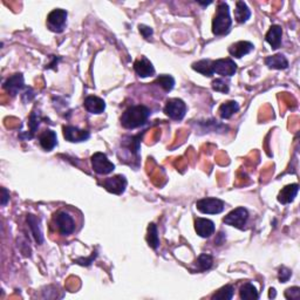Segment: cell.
<instances>
[{
  "label": "cell",
  "instance_id": "obj_1",
  "mask_svg": "<svg viewBox=\"0 0 300 300\" xmlns=\"http://www.w3.org/2000/svg\"><path fill=\"white\" fill-rule=\"evenodd\" d=\"M150 109L143 104H137L128 108L121 116V125L127 129H135L143 125L148 121Z\"/></svg>",
  "mask_w": 300,
  "mask_h": 300
},
{
  "label": "cell",
  "instance_id": "obj_2",
  "mask_svg": "<svg viewBox=\"0 0 300 300\" xmlns=\"http://www.w3.org/2000/svg\"><path fill=\"white\" fill-rule=\"evenodd\" d=\"M232 25V19L230 17V8L226 2H218L217 10L214 20H212V33L215 35L226 34Z\"/></svg>",
  "mask_w": 300,
  "mask_h": 300
},
{
  "label": "cell",
  "instance_id": "obj_3",
  "mask_svg": "<svg viewBox=\"0 0 300 300\" xmlns=\"http://www.w3.org/2000/svg\"><path fill=\"white\" fill-rule=\"evenodd\" d=\"M164 113L170 119L175 120V121H181L184 119L185 113H187V104L181 99H170L164 107Z\"/></svg>",
  "mask_w": 300,
  "mask_h": 300
},
{
  "label": "cell",
  "instance_id": "obj_4",
  "mask_svg": "<svg viewBox=\"0 0 300 300\" xmlns=\"http://www.w3.org/2000/svg\"><path fill=\"white\" fill-rule=\"evenodd\" d=\"M54 224L62 236H70L75 231V223L73 217L65 211H60L54 216Z\"/></svg>",
  "mask_w": 300,
  "mask_h": 300
},
{
  "label": "cell",
  "instance_id": "obj_5",
  "mask_svg": "<svg viewBox=\"0 0 300 300\" xmlns=\"http://www.w3.org/2000/svg\"><path fill=\"white\" fill-rule=\"evenodd\" d=\"M248 220H249L248 210L245 208H237L225 216L223 218V222L226 225H230V226H235L237 229L243 230L245 225H247Z\"/></svg>",
  "mask_w": 300,
  "mask_h": 300
},
{
  "label": "cell",
  "instance_id": "obj_6",
  "mask_svg": "<svg viewBox=\"0 0 300 300\" xmlns=\"http://www.w3.org/2000/svg\"><path fill=\"white\" fill-rule=\"evenodd\" d=\"M67 22V12L61 8L53 10L47 17V26L52 32L61 33L65 29Z\"/></svg>",
  "mask_w": 300,
  "mask_h": 300
},
{
  "label": "cell",
  "instance_id": "obj_7",
  "mask_svg": "<svg viewBox=\"0 0 300 300\" xmlns=\"http://www.w3.org/2000/svg\"><path fill=\"white\" fill-rule=\"evenodd\" d=\"M92 167L93 170L99 175H108L115 169V166L108 160V157L103 152H95L92 156Z\"/></svg>",
  "mask_w": 300,
  "mask_h": 300
},
{
  "label": "cell",
  "instance_id": "obj_8",
  "mask_svg": "<svg viewBox=\"0 0 300 300\" xmlns=\"http://www.w3.org/2000/svg\"><path fill=\"white\" fill-rule=\"evenodd\" d=\"M196 208L202 214L217 215L224 210V202L218 199H202L196 203Z\"/></svg>",
  "mask_w": 300,
  "mask_h": 300
},
{
  "label": "cell",
  "instance_id": "obj_9",
  "mask_svg": "<svg viewBox=\"0 0 300 300\" xmlns=\"http://www.w3.org/2000/svg\"><path fill=\"white\" fill-rule=\"evenodd\" d=\"M212 70L222 76H232L237 72V65L232 59H218L212 61Z\"/></svg>",
  "mask_w": 300,
  "mask_h": 300
},
{
  "label": "cell",
  "instance_id": "obj_10",
  "mask_svg": "<svg viewBox=\"0 0 300 300\" xmlns=\"http://www.w3.org/2000/svg\"><path fill=\"white\" fill-rule=\"evenodd\" d=\"M103 188H106L107 191L115 195H121L125 190L127 187V179L124 175H116L109 178H106L102 182Z\"/></svg>",
  "mask_w": 300,
  "mask_h": 300
},
{
  "label": "cell",
  "instance_id": "obj_11",
  "mask_svg": "<svg viewBox=\"0 0 300 300\" xmlns=\"http://www.w3.org/2000/svg\"><path fill=\"white\" fill-rule=\"evenodd\" d=\"M64 137L70 142H83L91 137V134L87 130H81V129L73 127V125H65L64 129Z\"/></svg>",
  "mask_w": 300,
  "mask_h": 300
},
{
  "label": "cell",
  "instance_id": "obj_12",
  "mask_svg": "<svg viewBox=\"0 0 300 300\" xmlns=\"http://www.w3.org/2000/svg\"><path fill=\"white\" fill-rule=\"evenodd\" d=\"M24 87H25V82H24V76L22 73L13 74L4 82V88L12 97H16Z\"/></svg>",
  "mask_w": 300,
  "mask_h": 300
},
{
  "label": "cell",
  "instance_id": "obj_13",
  "mask_svg": "<svg viewBox=\"0 0 300 300\" xmlns=\"http://www.w3.org/2000/svg\"><path fill=\"white\" fill-rule=\"evenodd\" d=\"M195 230L197 235L203 238H209L215 232V223L206 218H196L195 221Z\"/></svg>",
  "mask_w": 300,
  "mask_h": 300
},
{
  "label": "cell",
  "instance_id": "obj_14",
  "mask_svg": "<svg viewBox=\"0 0 300 300\" xmlns=\"http://www.w3.org/2000/svg\"><path fill=\"white\" fill-rule=\"evenodd\" d=\"M254 46L250 41H238V43L232 44L229 47V53L231 56L237 59H241L244 55H248L253 50Z\"/></svg>",
  "mask_w": 300,
  "mask_h": 300
},
{
  "label": "cell",
  "instance_id": "obj_15",
  "mask_svg": "<svg viewBox=\"0 0 300 300\" xmlns=\"http://www.w3.org/2000/svg\"><path fill=\"white\" fill-rule=\"evenodd\" d=\"M134 70L141 77H148L155 74L154 66L146 56H142V58L134 62Z\"/></svg>",
  "mask_w": 300,
  "mask_h": 300
},
{
  "label": "cell",
  "instance_id": "obj_16",
  "mask_svg": "<svg viewBox=\"0 0 300 300\" xmlns=\"http://www.w3.org/2000/svg\"><path fill=\"white\" fill-rule=\"evenodd\" d=\"M83 106H85L87 112L92 114H101L106 109V102L100 98L91 95V97H87L85 99Z\"/></svg>",
  "mask_w": 300,
  "mask_h": 300
},
{
  "label": "cell",
  "instance_id": "obj_17",
  "mask_svg": "<svg viewBox=\"0 0 300 300\" xmlns=\"http://www.w3.org/2000/svg\"><path fill=\"white\" fill-rule=\"evenodd\" d=\"M281 37H283V28L279 25H272L270 27L269 32L266 33L265 40L266 43L271 45V47L274 50H277L280 47L281 44Z\"/></svg>",
  "mask_w": 300,
  "mask_h": 300
},
{
  "label": "cell",
  "instance_id": "obj_18",
  "mask_svg": "<svg viewBox=\"0 0 300 300\" xmlns=\"http://www.w3.org/2000/svg\"><path fill=\"white\" fill-rule=\"evenodd\" d=\"M299 191V185L295 183V184L286 185V187L281 189V191L278 195V200L281 204H289L293 202L296 199L297 194Z\"/></svg>",
  "mask_w": 300,
  "mask_h": 300
},
{
  "label": "cell",
  "instance_id": "obj_19",
  "mask_svg": "<svg viewBox=\"0 0 300 300\" xmlns=\"http://www.w3.org/2000/svg\"><path fill=\"white\" fill-rule=\"evenodd\" d=\"M39 142H40V146L43 147L45 150H52L54 149V147L58 145V139H56V134L55 131L50 130V129H46V130L43 131V134L39 136Z\"/></svg>",
  "mask_w": 300,
  "mask_h": 300
},
{
  "label": "cell",
  "instance_id": "obj_20",
  "mask_svg": "<svg viewBox=\"0 0 300 300\" xmlns=\"http://www.w3.org/2000/svg\"><path fill=\"white\" fill-rule=\"evenodd\" d=\"M265 65L272 70H286L289 67V61L283 54H275L265 59Z\"/></svg>",
  "mask_w": 300,
  "mask_h": 300
},
{
  "label": "cell",
  "instance_id": "obj_21",
  "mask_svg": "<svg viewBox=\"0 0 300 300\" xmlns=\"http://www.w3.org/2000/svg\"><path fill=\"white\" fill-rule=\"evenodd\" d=\"M27 223L29 225L32 235L34 236L35 242H37L38 244H43L44 236H43V231L40 229V221H39V218L35 217L34 215H28L27 216Z\"/></svg>",
  "mask_w": 300,
  "mask_h": 300
},
{
  "label": "cell",
  "instance_id": "obj_22",
  "mask_svg": "<svg viewBox=\"0 0 300 300\" xmlns=\"http://www.w3.org/2000/svg\"><path fill=\"white\" fill-rule=\"evenodd\" d=\"M251 17V11L244 1H237L235 10V19L237 23H247Z\"/></svg>",
  "mask_w": 300,
  "mask_h": 300
},
{
  "label": "cell",
  "instance_id": "obj_23",
  "mask_svg": "<svg viewBox=\"0 0 300 300\" xmlns=\"http://www.w3.org/2000/svg\"><path fill=\"white\" fill-rule=\"evenodd\" d=\"M239 110V104L236 101H227L224 102L218 109L221 118L223 120H229L233 114H236Z\"/></svg>",
  "mask_w": 300,
  "mask_h": 300
},
{
  "label": "cell",
  "instance_id": "obj_24",
  "mask_svg": "<svg viewBox=\"0 0 300 300\" xmlns=\"http://www.w3.org/2000/svg\"><path fill=\"white\" fill-rule=\"evenodd\" d=\"M193 70L199 72V73L205 75V76H212L214 75V70H212V61L210 60H200V61L194 62Z\"/></svg>",
  "mask_w": 300,
  "mask_h": 300
},
{
  "label": "cell",
  "instance_id": "obj_25",
  "mask_svg": "<svg viewBox=\"0 0 300 300\" xmlns=\"http://www.w3.org/2000/svg\"><path fill=\"white\" fill-rule=\"evenodd\" d=\"M239 296H241V299H247V300L259 298L257 289L253 286V284L251 283H247L243 285L241 287V291H239Z\"/></svg>",
  "mask_w": 300,
  "mask_h": 300
},
{
  "label": "cell",
  "instance_id": "obj_26",
  "mask_svg": "<svg viewBox=\"0 0 300 300\" xmlns=\"http://www.w3.org/2000/svg\"><path fill=\"white\" fill-rule=\"evenodd\" d=\"M147 242L151 249H157L160 245V238L157 235V227L154 223H151L148 226V235H147Z\"/></svg>",
  "mask_w": 300,
  "mask_h": 300
},
{
  "label": "cell",
  "instance_id": "obj_27",
  "mask_svg": "<svg viewBox=\"0 0 300 300\" xmlns=\"http://www.w3.org/2000/svg\"><path fill=\"white\" fill-rule=\"evenodd\" d=\"M233 293H235V289L231 285H225V286L222 287L215 293L214 296L211 297L212 300L215 299H220V300H231L233 297Z\"/></svg>",
  "mask_w": 300,
  "mask_h": 300
},
{
  "label": "cell",
  "instance_id": "obj_28",
  "mask_svg": "<svg viewBox=\"0 0 300 300\" xmlns=\"http://www.w3.org/2000/svg\"><path fill=\"white\" fill-rule=\"evenodd\" d=\"M154 83L162 87L166 92H170L173 91L174 86H175V80H174V77L170 76V75H160V76L155 80Z\"/></svg>",
  "mask_w": 300,
  "mask_h": 300
},
{
  "label": "cell",
  "instance_id": "obj_29",
  "mask_svg": "<svg viewBox=\"0 0 300 300\" xmlns=\"http://www.w3.org/2000/svg\"><path fill=\"white\" fill-rule=\"evenodd\" d=\"M39 125H40V118H39V113L33 112L31 114V118H29V122H28L29 133L26 135L25 139L31 140V139H33V137H34V134H35V131H37V129L39 128Z\"/></svg>",
  "mask_w": 300,
  "mask_h": 300
},
{
  "label": "cell",
  "instance_id": "obj_30",
  "mask_svg": "<svg viewBox=\"0 0 300 300\" xmlns=\"http://www.w3.org/2000/svg\"><path fill=\"white\" fill-rule=\"evenodd\" d=\"M196 266L199 271H206L212 266V257L210 254H200L196 262Z\"/></svg>",
  "mask_w": 300,
  "mask_h": 300
},
{
  "label": "cell",
  "instance_id": "obj_31",
  "mask_svg": "<svg viewBox=\"0 0 300 300\" xmlns=\"http://www.w3.org/2000/svg\"><path fill=\"white\" fill-rule=\"evenodd\" d=\"M212 89L216 92L226 94V93H229V83L223 79H216L212 81Z\"/></svg>",
  "mask_w": 300,
  "mask_h": 300
},
{
  "label": "cell",
  "instance_id": "obj_32",
  "mask_svg": "<svg viewBox=\"0 0 300 300\" xmlns=\"http://www.w3.org/2000/svg\"><path fill=\"white\" fill-rule=\"evenodd\" d=\"M291 275H292V271L287 268H285V266H283V268H280V270H279L278 277H279V280H280V283H286V281L291 278Z\"/></svg>",
  "mask_w": 300,
  "mask_h": 300
},
{
  "label": "cell",
  "instance_id": "obj_33",
  "mask_svg": "<svg viewBox=\"0 0 300 300\" xmlns=\"http://www.w3.org/2000/svg\"><path fill=\"white\" fill-rule=\"evenodd\" d=\"M299 296H300V289L297 286L287 289L286 292H285V298L286 299H299Z\"/></svg>",
  "mask_w": 300,
  "mask_h": 300
},
{
  "label": "cell",
  "instance_id": "obj_34",
  "mask_svg": "<svg viewBox=\"0 0 300 300\" xmlns=\"http://www.w3.org/2000/svg\"><path fill=\"white\" fill-rule=\"evenodd\" d=\"M139 28H140L141 34H142L143 37H145L146 39H149V38L152 35V33H154V31H152V28H150L149 26L140 25V26H139Z\"/></svg>",
  "mask_w": 300,
  "mask_h": 300
},
{
  "label": "cell",
  "instance_id": "obj_35",
  "mask_svg": "<svg viewBox=\"0 0 300 300\" xmlns=\"http://www.w3.org/2000/svg\"><path fill=\"white\" fill-rule=\"evenodd\" d=\"M1 193H2V197H1V205L5 206L6 204H7V200H10V193H8L7 190H6L5 188L1 189Z\"/></svg>",
  "mask_w": 300,
  "mask_h": 300
},
{
  "label": "cell",
  "instance_id": "obj_36",
  "mask_svg": "<svg viewBox=\"0 0 300 300\" xmlns=\"http://www.w3.org/2000/svg\"><path fill=\"white\" fill-rule=\"evenodd\" d=\"M224 242H225V233L224 232H220L217 235V238L215 239V244L222 245Z\"/></svg>",
  "mask_w": 300,
  "mask_h": 300
},
{
  "label": "cell",
  "instance_id": "obj_37",
  "mask_svg": "<svg viewBox=\"0 0 300 300\" xmlns=\"http://www.w3.org/2000/svg\"><path fill=\"white\" fill-rule=\"evenodd\" d=\"M270 298H275V289H271L270 290Z\"/></svg>",
  "mask_w": 300,
  "mask_h": 300
}]
</instances>
